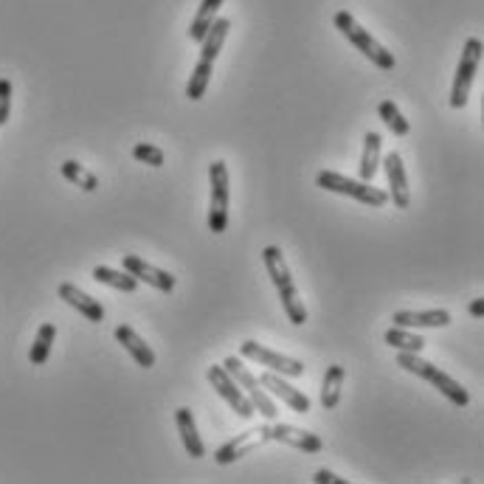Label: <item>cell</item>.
Listing matches in <instances>:
<instances>
[{
	"mask_svg": "<svg viewBox=\"0 0 484 484\" xmlns=\"http://www.w3.org/2000/svg\"><path fill=\"white\" fill-rule=\"evenodd\" d=\"M333 23H335V29L346 37V40H350V43L366 56V60L375 63L380 71H395V65H397L395 54H392V51H386V48L375 40V37L355 21V17H352L350 12H346V9L335 12Z\"/></svg>",
	"mask_w": 484,
	"mask_h": 484,
	"instance_id": "obj_3",
	"label": "cell"
},
{
	"mask_svg": "<svg viewBox=\"0 0 484 484\" xmlns=\"http://www.w3.org/2000/svg\"><path fill=\"white\" fill-rule=\"evenodd\" d=\"M122 270H127L130 276H135L139 282L155 287V290H161V293H172L175 290V276L169 274V270H161V267H155L149 262H144L141 257H135V254H127L122 259Z\"/></svg>",
	"mask_w": 484,
	"mask_h": 484,
	"instance_id": "obj_12",
	"label": "cell"
},
{
	"mask_svg": "<svg viewBox=\"0 0 484 484\" xmlns=\"http://www.w3.org/2000/svg\"><path fill=\"white\" fill-rule=\"evenodd\" d=\"M132 158L139 161V164H147V166H164V161H166V152L161 149V147H155V144H147V141H141V144H135L132 147Z\"/></svg>",
	"mask_w": 484,
	"mask_h": 484,
	"instance_id": "obj_29",
	"label": "cell"
},
{
	"mask_svg": "<svg viewBox=\"0 0 484 484\" xmlns=\"http://www.w3.org/2000/svg\"><path fill=\"white\" fill-rule=\"evenodd\" d=\"M313 481H316V484H346V479H341V476L333 473V471H316V473H313Z\"/></svg>",
	"mask_w": 484,
	"mask_h": 484,
	"instance_id": "obj_31",
	"label": "cell"
},
{
	"mask_svg": "<svg viewBox=\"0 0 484 484\" xmlns=\"http://www.w3.org/2000/svg\"><path fill=\"white\" fill-rule=\"evenodd\" d=\"M240 358L242 361H254L257 366H265L267 372H276L282 378H301L307 366L296 358H287V355H279L274 350H267V346L257 344V341H242L240 344Z\"/></svg>",
	"mask_w": 484,
	"mask_h": 484,
	"instance_id": "obj_8",
	"label": "cell"
},
{
	"mask_svg": "<svg viewBox=\"0 0 484 484\" xmlns=\"http://www.w3.org/2000/svg\"><path fill=\"white\" fill-rule=\"evenodd\" d=\"M220 6H223V0H200V9H198L195 21H191V26H189V40H195V43L203 40V34L208 31V26L217 21Z\"/></svg>",
	"mask_w": 484,
	"mask_h": 484,
	"instance_id": "obj_23",
	"label": "cell"
},
{
	"mask_svg": "<svg viewBox=\"0 0 484 484\" xmlns=\"http://www.w3.org/2000/svg\"><path fill=\"white\" fill-rule=\"evenodd\" d=\"M270 431V442H282V445H290V448L296 451H304V454H318L324 451V439L313 431H301L296 425H284V422H274L267 425Z\"/></svg>",
	"mask_w": 484,
	"mask_h": 484,
	"instance_id": "obj_13",
	"label": "cell"
},
{
	"mask_svg": "<svg viewBox=\"0 0 484 484\" xmlns=\"http://www.w3.org/2000/svg\"><path fill=\"white\" fill-rule=\"evenodd\" d=\"M90 276L113 290H122V293H135V290H139V279L130 276L127 270H113L107 265H96Z\"/></svg>",
	"mask_w": 484,
	"mask_h": 484,
	"instance_id": "obj_22",
	"label": "cell"
},
{
	"mask_svg": "<svg viewBox=\"0 0 484 484\" xmlns=\"http://www.w3.org/2000/svg\"><path fill=\"white\" fill-rule=\"evenodd\" d=\"M378 115H380V122L392 130V135H397V139H405V135L412 132V124H409V119L400 113V107L392 102V99H383L380 105H378Z\"/></svg>",
	"mask_w": 484,
	"mask_h": 484,
	"instance_id": "obj_25",
	"label": "cell"
},
{
	"mask_svg": "<svg viewBox=\"0 0 484 484\" xmlns=\"http://www.w3.org/2000/svg\"><path fill=\"white\" fill-rule=\"evenodd\" d=\"M56 296H60L68 307H73L80 316H85L88 321H93V324H102L105 321V307L99 304V299L82 293V290L76 287V284L63 282L60 287H56Z\"/></svg>",
	"mask_w": 484,
	"mask_h": 484,
	"instance_id": "obj_15",
	"label": "cell"
},
{
	"mask_svg": "<svg viewBox=\"0 0 484 484\" xmlns=\"http://www.w3.org/2000/svg\"><path fill=\"white\" fill-rule=\"evenodd\" d=\"M344 380H346V369L338 363H333L330 369L324 372L321 380V405L327 412H333L335 405L341 403V389H344Z\"/></svg>",
	"mask_w": 484,
	"mask_h": 484,
	"instance_id": "obj_21",
	"label": "cell"
},
{
	"mask_svg": "<svg viewBox=\"0 0 484 484\" xmlns=\"http://www.w3.org/2000/svg\"><path fill=\"white\" fill-rule=\"evenodd\" d=\"M211 73H215V63L198 60L195 71H191V76H189V85H186V96H189L191 102H200L203 96H206V88L211 82Z\"/></svg>",
	"mask_w": 484,
	"mask_h": 484,
	"instance_id": "obj_27",
	"label": "cell"
},
{
	"mask_svg": "<svg viewBox=\"0 0 484 484\" xmlns=\"http://www.w3.org/2000/svg\"><path fill=\"white\" fill-rule=\"evenodd\" d=\"M208 183H211L208 231H211V234H223V231L228 228V203H231V186H228L225 161H215L208 166Z\"/></svg>",
	"mask_w": 484,
	"mask_h": 484,
	"instance_id": "obj_6",
	"label": "cell"
},
{
	"mask_svg": "<svg viewBox=\"0 0 484 484\" xmlns=\"http://www.w3.org/2000/svg\"><path fill=\"white\" fill-rule=\"evenodd\" d=\"M397 366H400V369H405V372L422 378V380H429L442 397H448L454 405H459V409H464V405L471 403L468 389H464L459 380H454L451 375H445L442 369H437L434 363L422 361L420 352H397Z\"/></svg>",
	"mask_w": 484,
	"mask_h": 484,
	"instance_id": "obj_2",
	"label": "cell"
},
{
	"mask_svg": "<svg viewBox=\"0 0 484 484\" xmlns=\"http://www.w3.org/2000/svg\"><path fill=\"white\" fill-rule=\"evenodd\" d=\"M316 186L324 191H335V195H344V198H352L369 208H380L389 203V191H383L361 178H346L341 172H318Z\"/></svg>",
	"mask_w": 484,
	"mask_h": 484,
	"instance_id": "obj_4",
	"label": "cell"
},
{
	"mask_svg": "<svg viewBox=\"0 0 484 484\" xmlns=\"http://www.w3.org/2000/svg\"><path fill=\"white\" fill-rule=\"evenodd\" d=\"M383 341L389 344L392 350H397V352H422V350H425V344H429L422 335L409 333V330H405V327H392V330H386Z\"/></svg>",
	"mask_w": 484,
	"mask_h": 484,
	"instance_id": "obj_24",
	"label": "cell"
},
{
	"mask_svg": "<svg viewBox=\"0 0 484 484\" xmlns=\"http://www.w3.org/2000/svg\"><path fill=\"white\" fill-rule=\"evenodd\" d=\"M60 172H63L65 181H71L73 186H80L82 191H96V186H99V178H96L93 172H88L82 164H76V161H63Z\"/></svg>",
	"mask_w": 484,
	"mask_h": 484,
	"instance_id": "obj_28",
	"label": "cell"
},
{
	"mask_svg": "<svg viewBox=\"0 0 484 484\" xmlns=\"http://www.w3.org/2000/svg\"><path fill=\"white\" fill-rule=\"evenodd\" d=\"M113 335H115V341H119L124 350L130 352V358L139 363V366H144V369H152L155 366V352H152V346L132 330V327H127V324H119L113 330Z\"/></svg>",
	"mask_w": 484,
	"mask_h": 484,
	"instance_id": "obj_17",
	"label": "cell"
},
{
	"mask_svg": "<svg viewBox=\"0 0 484 484\" xmlns=\"http://www.w3.org/2000/svg\"><path fill=\"white\" fill-rule=\"evenodd\" d=\"M9 113H12V82L6 76H0V127L9 122Z\"/></svg>",
	"mask_w": 484,
	"mask_h": 484,
	"instance_id": "obj_30",
	"label": "cell"
},
{
	"mask_svg": "<svg viewBox=\"0 0 484 484\" xmlns=\"http://www.w3.org/2000/svg\"><path fill=\"white\" fill-rule=\"evenodd\" d=\"M228 31H231V21H228V17H217V21L208 26V31L203 34V40H200V60H208V63L217 60Z\"/></svg>",
	"mask_w": 484,
	"mask_h": 484,
	"instance_id": "obj_20",
	"label": "cell"
},
{
	"mask_svg": "<svg viewBox=\"0 0 484 484\" xmlns=\"http://www.w3.org/2000/svg\"><path fill=\"white\" fill-rule=\"evenodd\" d=\"M468 313H471L473 318H481V316H484V299H473V301L468 304Z\"/></svg>",
	"mask_w": 484,
	"mask_h": 484,
	"instance_id": "obj_32",
	"label": "cell"
},
{
	"mask_svg": "<svg viewBox=\"0 0 484 484\" xmlns=\"http://www.w3.org/2000/svg\"><path fill=\"white\" fill-rule=\"evenodd\" d=\"M386 178H389V200L395 208H409L412 206V189H409V175H405V164L400 152H389L383 161Z\"/></svg>",
	"mask_w": 484,
	"mask_h": 484,
	"instance_id": "obj_14",
	"label": "cell"
},
{
	"mask_svg": "<svg viewBox=\"0 0 484 484\" xmlns=\"http://www.w3.org/2000/svg\"><path fill=\"white\" fill-rule=\"evenodd\" d=\"M454 318L448 310H397L392 316L395 327H405V330H422V327H448Z\"/></svg>",
	"mask_w": 484,
	"mask_h": 484,
	"instance_id": "obj_16",
	"label": "cell"
},
{
	"mask_svg": "<svg viewBox=\"0 0 484 484\" xmlns=\"http://www.w3.org/2000/svg\"><path fill=\"white\" fill-rule=\"evenodd\" d=\"M175 425H178V434H181V442L183 448L191 459H203L206 456V445L198 434V422H195V414H191L186 405L175 412Z\"/></svg>",
	"mask_w": 484,
	"mask_h": 484,
	"instance_id": "obj_18",
	"label": "cell"
},
{
	"mask_svg": "<svg viewBox=\"0 0 484 484\" xmlns=\"http://www.w3.org/2000/svg\"><path fill=\"white\" fill-rule=\"evenodd\" d=\"M262 262L267 267V276L270 282H274V287L279 290V299H282V310H284V316L290 324H307V307L299 296V287L293 282V276H290V270H287V262H284V254H282V248L279 245H267L262 250Z\"/></svg>",
	"mask_w": 484,
	"mask_h": 484,
	"instance_id": "obj_1",
	"label": "cell"
},
{
	"mask_svg": "<svg viewBox=\"0 0 484 484\" xmlns=\"http://www.w3.org/2000/svg\"><path fill=\"white\" fill-rule=\"evenodd\" d=\"M208 383H211V389H215L225 403H228V409L234 412L240 420H250L257 412H254V405H250V400L245 397V392L237 386V380L231 378L225 372V366H208V372H206Z\"/></svg>",
	"mask_w": 484,
	"mask_h": 484,
	"instance_id": "obj_9",
	"label": "cell"
},
{
	"mask_svg": "<svg viewBox=\"0 0 484 484\" xmlns=\"http://www.w3.org/2000/svg\"><path fill=\"white\" fill-rule=\"evenodd\" d=\"M267 442H270L267 425H262V429H254V431H242L234 439H228L225 445H220V448L215 451V462L225 468V464H234L237 459L248 456L254 448H262V445H267Z\"/></svg>",
	"mask_w": 484,
	"mask_h": 484,
	"instance_id": "obj_10",
	"label": "cell"
},
{
	"mask_svg": "<svg viewBox=\"0 0 484 484\" xmlns=\"http://www.w3.org/2000/svg\"><path fill=\"white\" fill-rule=\"evenodd\" d=\"M479 63H481V40H479V37H468L464 51L459 56V65H456L454 88H451V107L454 110H462L464 105H468L473 80H476V73H479Z\"/></svg>",
	"mask_w": 484,
	"mask_h": 484,
	"instance_id": "obj_7",
	"label": "cell"
},
{
	"mask_svg": "<svg viewBox=\"0 0 484 484\" xmlns=\"http://www.w3.org/2000/svg\"><path fill=\"white\" fill-rule=\"evenodd\" d=\"M259 383H262V389H265V392H270L276 400H282L290 412H296V414H310V409H313V403H310V397H307L301 389H296L293 383H287L282 375H276V372H265V375H259Z\"/></svg>",
	"mask_w": 484,
	"mask_h": 484,
	"instance_id": "obj_11",
	"label": "cell"
},
{
	"mask_svg": "<svg viewBox=\"0 0 484 484\" xmlns=\"http://www.w3.org/2000/svg\"><path fill=\"white\" fill-rule=\"evenodd\" d=\"M380 149H383V139L380 132H366L363 135V155H361V181L372 183L378 169H380Z\"/></svg>",
	"mask_w": 484,
	"mask_h": 484,
	"instance_id": "obj_19",
	"label": "cell"
},
{
	"mask_svg": "<svg viewBox=\"0 0 484 484\" xmlns=\"http://www.w3.org/2000/svg\"><path fill=\"white\" fill-rule=\"evenodd\" d=\"M225 366V372L237 380V386L245 392V397L250 400V405H254V412H259L267 422H274L279 417V405L274 403V397H267V392L262 389V383L259 378L248 369V366L242 363V358H234V355H228L223 361Z\"/></svg>",
	"mask_w": 484,
	"mask_h": 484,
	"instance_id": "obj_5",
	"label": "cell"
},
{
	"mask_svg": "<svg viewBox=\"0 0 484 484\" xmlns=\"http://www.w3.org/2000/svg\"><path fill=\"white\" fill-rule=\"evenodd\" d=\"M54 338H56V327H54L51 321L40 324V330H37V338H34V344H31V352H29L31 366H43V363L48 361Z\"/></svg>",
	"mask_w": 484,
	"mask_h": 484,
	"instance_id": "obj_26",
	"label": "cell"
}]
</instances>
